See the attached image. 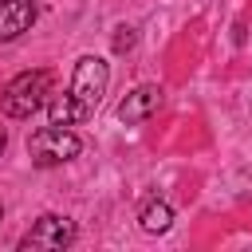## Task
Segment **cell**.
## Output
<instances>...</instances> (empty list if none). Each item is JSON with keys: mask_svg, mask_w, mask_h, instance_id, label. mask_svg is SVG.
Masks as SVG:
<instances>
[{"mask_svg": "<svg viewBox=\"0 0 252 252\" xmlns=\"http://www.w3.org/2000/svg\"><path fill=\"white\" fill-rule=\"evenodd\" d=\"M47 94H51V75H47V71H20V75L4 87L0 110H4L8 118H32V114L47 102Z\"/></svg>", "mask_w": 252, "mask_h": 252, "instance_id": "6da1fadb", "label": "cell"}, {"mask_svg": "<svg viewBox=\"0 0 252 252\" xmlns=\"http://www.w3.org/2000/svg\"><path fill=\"white\" fill-rule=\"evenodd\" d=\"M106 87H110V67H106V59H98V55H83V59L75 63V75H71L67 94H71V98L79 102V110L91 118V114L98 110Z\"/></svg>", "mask_w": 252, "mask_h": 252, "instance_id": "7a4b0ae2", "label": "cell"}, {"mask_svg": "<svg viewBox=\"0 0 252 252\" xmlns=\"http://www.w3.org/2000/svg\"><path fill=\"white\" fill-rule=\"evenodd\" d=\"M79 150H83L79 134H71L67 126H55V122L28 138V154L35 165H63V161L79 158Z\"/></svg>", "mask_w": 252, "mask_h": 252, "instance_id": "3957f363", "label": "cell"}, {"mask_svg": "<svg viewBox=\"0 0 252 252\" xmlns=\"http://www.w3.org/2000/svg\"><path fill=\"white\" fill-rule=\"evenodd\" d=\"M71 240H75V220L47 213V217H39L35 228L20 240V248H28V252H32V248H39V252H63Z\"/></svg>", "mask_w": 252, "mask_h": 252, "instance_id": "277c9868", "label": "cell"}, {"mask_svg": "<svg viewBox=\"0 0 252 252\" xmlns=\"http://www.w3.org/2000/svg\"><path fill=\"white\" fill-rule=\"evenodd\" d=\"M158 106H161V87H158V83H142V87H134V91L118 102V118H122L126 126H134V122H146Z\"/></svg>", "mask_w": 252, "mask_h": 252, "instance_id": "5b68a950", "label": "cell"}, {"mask_svg": "<svg viewBox=\"0 0 252 252\" xmlns=\"http://www.w3.org/2000/svg\"><path fill=\"white\" fill-rule=\"evenodd\" d=\"M35 24V4L32 0H0V43L20 39Z\"/></svg>", "mask_w": 252, "mask_h": 252, "instance_id": "8992f818", "label": "cell"}, {"mask_svg": "<svg viewBox=\"0 0 252 252\" xmlns=\"http://www.w3.org/2000/svg\"><path fill=\"white\" fill-rule=\"evenodd\" d=\"M138 224H142V232H165L173 224V209L165 201H146L138 213Z\"/></svg>", "mask_w": 252, "mask_h": 252, "instance_id": "52a82bcc", "label": "cell"}, {"mask_svg": "<svg viewBox=\"0 0 252 252\" xmlns=\"http://www.w3.org/2000/svg\"><path fill=\"white\" fill-rule=\"evenodd\" d=\"M47 114H51V122H55V126H75V122H83V118H87V114L79 110V102H75L67 91H59V94L47 102Z\"/></svg>", "mask_w": 252, "mask_h": 252, "instance_id": "ba28073f", "label": "cell"}, {"mask_svg": "<svg viewBox=\"0 0 252 252\" xmlns=\"http://www.w3.org/2000/svg\"><path fill=\"white\" fill-rule=\"evenodd\" d=\"M134 47V28H114V51H130Z\"/></svg>", "mask_w": 252, "mask_h": 252, "instance_id": "9c48e42d", "label": "cell"}, {"mask_svg": "<svg viewBox=\"0 0 252 252\" xmlns=\"http://www.w3.org/2000/svg\"><path fill=\"white\" fill-rule=\"evenodd\" d=\"M4 146H8V138H4V130H0V154H4Z\"/></svg>", "mask_w": 252, "mask_h": 252, "instance_id": "30bf717a", "label": "cell"}, {"mask_svg": "<svg viewBox=\"0 0 252 252\" xmlns=\"http://www.w3.org/2000/svg\"><path fill=\"white\" fill-rule=\"evenodd\" d=\"M0 217H4V209H0Z\"/></svg>", "mask_w": 252, "mask_h": 252, "instance_id": "8fae6325", "label": "cell"}]
</instances>
